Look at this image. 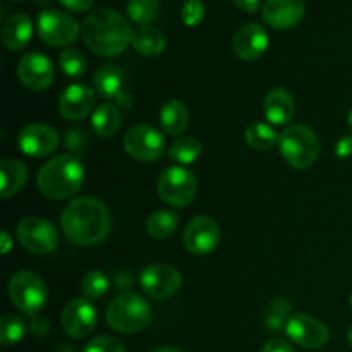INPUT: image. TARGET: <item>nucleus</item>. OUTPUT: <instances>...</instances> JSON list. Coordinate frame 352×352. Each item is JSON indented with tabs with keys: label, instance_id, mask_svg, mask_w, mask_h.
Segmentation results:
<instances>
[{
	"label": "nucleus",
	"instance_id": "obj_1",
	"mask_svg": "<svg viewBox=\"0 0 352 352\" xmlns=\"http://www.w3.org/2000/svg\"><path fill=\"white\" fill-rule=\"evenodd\" d=\"M64 236L76 246L103 243L112 230V213L107 205L91 196L72 199L60 217Z\"/></svg>",
	"mask_w": 352,
	"mask_h": 352
},
{
	"label": "nucleus",
	"instance_id": "obj_2",
	"mask_svg": "<svg viewBox=\"0 0 352 352\" xmlns=\"http://www.w3.org/2000/svg\"><path fill=\"white\" fill-rule=\"evenodd\" d=\"M82 41L100 57H117L133 41L134 30L122 14L113 9H96L82 23Z\"/></svg>",
	"mask_w": 352,
	"mask_h": 352
},
{
	"label": "nucleus",
	"instance_id": "obj_3",
	"mask_svg": "<svg viewBox=\"0 0 352 352\" xmlns=\"http://www.w3.org/2000/svg\"><path fill=\"white\" fill-rule=\"evenodd\" d=\"M85 184V167L74 155H57L38 170L36 186L48 199H67Z\"/></svg>",
	"mask_w": 352,
	"mask_h": 352
},
{
	"label": "nucleus",
	"instance_id": "obj_4",
	"mask_svg": "<svg viewBox=\"0 0 352 352\" xmlns=\"http://www.w3.org/2000/svg\"><path fill=\"white\" fill-rule=\"evenodd\" d=\"M110 329L119 333L133 336L143 332L151 323V308L143 296L136 292H122L110 301L105 313Z\"/></svg>",
	"mask_w": 352,
	"mask_h": 352
},
{
	"label": "nucleus",
	"instance_id": "obj_5",
	"mask_svg": "<svg viewBox=\"0 0 352 352\" xmlns=\"http://www.w3.org/2000/svg\"><path fill=\"white\" fill-rule=\"evenodd\" d=\"M278 150L282 158L291 167L309 168L320 157V140L311 127L305 124H296L284 129L278 138Z\"/></svg>",
	"mask_w": 352,
	"mask_h": 352
},
{
	"label": "nucleus",
	"instance_id": "obj_6",
	"mask_svg": "<svg viewBox=\"0 0 352 352\" xmlns=\"http://www.w3.org/2000/svg\"><path fill=\"white\" fill-rule=\"evenodd\" d=\"M9 298L10 302L28 316L40 315L47 305V285L43 278L28 270H19L9 278Z\"/></svg>",
	"mask_w": 352,
	"mask_h": 352
},
{
	"label": "nucleus",
	"instance_id": "obj_7",
	"mask_svg": "<svg viewBox=\"0 0 352 352\" xmlns=\"http://www.w3.org/2000/svg\"><path fill=\"white\" fill-rule=\"evenodd\" d=\"M158 196L162 201L175 208H184L195 199L198 182L195 174L184 167H168L160 174L157 182Z\"/></svg>",
	"mask_w": 352,
	"mask_h": 352
},
{
	"label": "nucleus",
	"instance_id": "obj_8",
	"mask_svg": "<svg viewBox=\"0 0 352 352\" xmlns=\"http://www.w3.org/2000/svg\"><path fill=\"white\" fill-rule=\"evenodd\" d=\"M36 30L41 40L50 47H69L78 40L81 26L71 14L57 9H47L40 12L36 19Z\"/></svg>",
	"mask_w": 352,
	"mask_h": 352
},
{
	"label": "nucleus",
	"instance_id": "obj_9",
	"mask_svg": "<svg viewBox=\"0 0 352 352\" xmlns=\"http://www.w3.org/2000/svg\"><path fill=\"white\" fill-rule=\"evenodd\" d=\"M16 237L24 250L34 254L54 253L58 243L54 223L41 217H24L17 223Z\"/></svg>",
	"mask_w": 352,
	"mask_h": 352
},
{
	"label": "nucleus",
	"instance_id": "obj_10",
	"mask_svg": "<svg viewBox=\"0 0 352 352\" xmlns=\"http://www.w3.org/2000/svg\"><path fill=\"white\" fill-rule=\"evenodd\" d=\"M124 150L140 162H157L165 153V140L157 127L138 124L124 136Z\"/></svg>",
	"mask_w": 352,
	"mask_h": 352
},
{
	"label": "nucleus",
	"instance_id": "obj_11",
	"mask_svg": "<svg viewBox=\"0 0 352 352\" xmlns=\"http://www.w3.org/2000/svg\"><path fill=\"white\" fill-rule=\"evenodd\" d=\"M140 284L148 298L164 301L177 294L182 285V275L172 265L155 263L141 272Z\"/></svg>",
	"mask_w": 352,
	"mask_h": 352
},
{
	"label": "nucleus",
	"instance_id": "obj_12",
	"mask_svg": "<svg viewBox=\"0 0 352 352\" xmlns=\"http://www.w3.org/2000/svg\"><path fill=\"white\" fill-rule=\"evenodd\" d=\"M285 333L292 342L306 347V349H320L330 339V330L327 329L325 323L306 315V313L291 315L287 325H285Z\"/></svg>",
	"mask_w": 352,
	"mask_h": 352
},
{
	"label": "nucleus",
	"instance_id": "obj_13",
	"mask_svg": "<svg viewBox=\"0 0 352 352\" xmlns=\"http://www.w3.org/2000/svg\"><path fill=\"white\" fill-rule=\"evenodd\" d=\"M220 241V227L212 217L198 215L186 226L182 243L186 250L198 256L210 254Z\"/></svg>",
	"mask_w": 352,
	"mask_h": 352
},
{
	"label": "nucleus",
	"instance_id": "obj_14",
	"mask_svg": "<svg viewBox=\"0 0 352 352\" xmlns=\"http://www.w3.org/2000/svg\"><path fill=\"white\" fill-rule=\"evenodd\" d=\"M98 315L89 299L74 298L64 306L62 329L72 339H85L95 330Z\"/></svg>",
	"mask_w": 352,
	"mask_h": 352
},
{
	"label": "nucleus",
	"instance_id": "obj_15",
	"mask_svg": "<svg viewBox=\"0 0 352 352\" xmlns=\"http://www.w3.org/2000/svg\"><path fill=\"white\" fill-rule=\"evenodd\" d=\"M17 146L28 157H48L57 150L58 134L54 127L47 124H28L17 134Z\"/></svg>",
	"mask_w": 352,
	"mask_h": 352
},
{
	"label": "nucleus",
	"instance_id": "obj_16",
	"mask_svg": "<svg viewBox=\"0 0 352 352\" xmlns=\"http://www.w3.org/2000/svg\"><path fill=\"white\" fill-rule=\"evenodd\" d=\"M17 76L24 88L31 91H43L54 82V65L47 55L40 52L26 54L17 64Z\"/></svg>",
	"mask_w": 352,
	"mask_h": 352
},
{
	"label": "nucleus",
	"instance_id": "obj_17",
	"mask_svg": "<svg viewBox=\"0 0 352 352\" xmlns=\"http://www.w3.org/2000/svg\"><path fill=\"white\" fill-rule=\"evenodd\" d=\"M306 12L305 0H265L261 16L275 30H291L298 26Z\"/></svg>",
	"mask_w": 352,
	"mask_h": 352
},
{
	"label": "nucleus",
	"instance_id": "obj_18",
	"mask_svg": "<svg viewBox=\"0 0 352 352\" xmlns=\"http://www.w3.org/2000/svg\"><path fill=\"white\" fill-rule=\"evenodd\" d=\"M234 54L243 60H256L267 52L268 34L263 26L256 23L243 24L234 33L232 38Z\"/></svg>",
	"mask_w": 352,
	"mask_h": 352
},
{
	"label": "nucleus",
	"instance_id": "obj_19",
	"mask_svg": "<svg viewBox=\"0 0 352 352\" xmlns=\"http://www.w3.org/2000/svg\"><path fill=\"white\" fill-rule=\"evenodd\" d=\"M93 107H95V91L82 82L67 86L58 98V110L67 120L85 119Z\"/></svg>",
	"mask_w": 352,
	"mask_h": 352
},
{
	"label": "nucleus",
	"instance_id": "obj_20",
	"mask_svg": "<svg viewBox=\"0 0 352 352\" xmlns=\"http://www.w3.org/2000/svg\"><path fill=\"white\" fill-rule=\"evenodd\" d=\"M263 112L272 126H285L294 119V96L285 88H274L268 91L263 102Z\"/></svg>",
	"mask_w": 352,
	"mask_h": 352
},
{
	"label": "nucleus",
	"instance_id": "obj_21",
	"mask_svg": "<svg viewBox=\"0 0 352 352\" xmlns=\"http://www.w3.org/2000/svg\"><path fill=\"white\" fill-rule=\"evenodd\" d=\"M33 36V23L28 14H12L2 26V43L9 50H23Z\"/></svg>",
	"mask_w": 352,
	"mask_h": 352
},
{
	"label": "nucleus",
	"instance_id": "obj_22",
	"mask_svg": "<svg viewBox=\"0 0 352 352\" xmlns=\"http://www.w3.org/2000/svg\"><path fill=\"white\" fill-rule=\"evenodd\" d=\"M93 85L96 95L105 100H116V96L126 89V72L117 64H105L95 72Z\"/></svg>",
	"mask_w": 352,
	"mask_h": 352
},
{
	"label": "nucleus",
	"instance_id": "obj_23",
	"mask_svg": "<svg viewBox=\"0 0 352 352\" xmlns=\"http://www.w3.org/2000/svg\"><path fill=\"white\" fill-rule=\"evenodd\" d=\"M28 175H30V170H28V167L23 162L14 160V158L2 160V164H0V179H2L0 196L3 199L16 196L26 184Z\"/></svg>",
	"mask_w": 352,
	"mask_h": 352
},
{
	"label": "nucleus",
	"instance_id": "obj_24",
	"mask_svg": "<svg viewBox=\"0 0 352 352\" xmlns=\"http://www.w3.org/2000/svg\"><path fill=\"white\" fill-rule=\"evenodd\" d=\"M134 50L144 57H157L167 47V38L155 26H138L133 33L131 41Z\"/></svg>",
	"mask_w": 352,
	"mask_h": 352
},
{
	"label": "nucleus",
	"instance_id": "obj_25",
	"mask_svg": "<svg viewBox=\"0 0 352 352\" xmlns=\"http://www.w3.org/2000/svg\"><path fill=\"white\" fill-rule=\"evenodd\" d=\"M122 126V113L116 103H102L91 113V127L100 138H112Z\"/></svg>",
	"mask_w": 352,
	"mask_h": 352
},
{
	"label": "nucleus",
	"instance_id": "obj_26",
	"mask_svg": "<svg viewBox=\"0 0 352 352\" xmlns=\"http://www.w3.org/2000/svg\"><path fill=\"white\" fill-rule=\"evenodd\" d=\"M160 124L164 131L172 136H179L188 129L189 110L181 100H168L160 110Z\"/></svg>",
	"mask_w": 352,
	"mask_h": 352
},
{
	"label": "nucleus",
	"instance_id": "obj_27",
	"mask_svg": "<svg viewBox=\"0 0 352 352\" xmlns=\"http://www.w3.org/2000/svg\"><path fill=\"white\" fill-rule=\"evenodd\" d=\"M179 226V215L172 210H157L146 220V232L153 239H167Z\"/></svg>",
	"mask_w": 352,
	"mask_h": 352
},
{
	"label": "nucleus",
	"instance_id": "obj_28",
	"mask_svg": "<svg viewBox=\"0 0 352 352\" xmlns=\"http://www.w3.org/2000/svg\"><path fill=\"white\" fill-rule=\"evenodd\" d=\"M244 136H246V143L258 151L272 150L275 144H278V138H280L270 124L265 122H251L244 131Z\"/></svg>",
	"mask_w": 352,
	"mask_h": 352
},
{
	"label": "nucleus",
	"instance_id": "obj_29",
	"mask_svg": "<svg viewBox=\"0 0 352 352\" xmlns=\"http://www.w3.org/2000/svg\"><path fill=\"white\" fill-rule=\"evenodd\" d=\"M201 143L199 140H196L195 136H182L179 140H175L172 143V146L168 148V158H170L174 164L179 165H189L192 162H196L201 155Z\"/></svg>",
	"mask_w": 352,
	"mask_h": 352
},
{
	"label": "nucleus",
	"instance_id": "obj_30",
	"mask_svg": "<svg viewBox=\"0 0 352 352\" xmlns=\"http://www.w3.org/2000/svg\"><path fill=\"white\" fill-rule=\"evenodd\" d=\"M292 306L291 302L285 298H275L268 302V306L265 308L263 322L270 332H278L280 329H285L289 318H291Z\"/></svg>",
	"mask_w": 352,
	"mask_h": 352
},
{
	"label": "nucleus",
	"instance_id": "obj_31",
	"mask_svg": "<svg viewBox=\"0 0 352 352\" xmlns=\"http://www.w3.org/2000/svg\"><path fill=\"white\" fill-rule=\"evenodd\" d=\"M160 12V0H127V16L140 26H150Z\"/></svg>",
	"mask_w": 352,
	"mask_h": 352
},
{
	"label": "nucleus",
	"instance_id": "obj_32",
	"mask_svg": "<svg viewBox=\"0 0 352 352\" xmlns=\"http://www.w3.org/2000/svg\"><path fill=\"white\" fill-rule=\"evenodd\" d=\"M109 291V277L102 270H89L81 280V292L86 299L95 301Z\"/></svg>",
	"mask_w": 352,
	"mask_h": 352
},
{
	"label": "nucleus",
	"instance_id": "obj_33",
	"mask_svg": "<svg viewBox=\"0 0 352 352\" xmlns=\"http://www.w3.org/2000/svg\"><path fill=\"white\" fill-rule=\"evenodd\" d=\"M26 333V323L16 315H3L0 320V344L12 346L17 344Z\"/></svg>",
	"mask_w": 352,
	"mask_h": 352
},
{
	"label": "nucleus",
	"instance_id": "obj_34",
	"mask_svg": "<svg viewBox=\"0 0 352 352\" xmlns=\"http://www.w3.org/2000/svg\"><path fill=\"white\" fill-rule=\"evenodd\" d=\"M58 65H60L62 72L65 76L78 79L85 76L88 62H86V57L82 55L81 50H78V48H67L58 57Z\"/></svg>",
	"mask_w": 352,
	"mask_h": 352
},
{
	"label": "nucleus",
	"instance_id": "obj_35",
	"mask_svg": "<svg viewBox=\"0 0 352 352\" xmlns=\"http://www.w3.org/2000/svg\"><path fill=\"white\" fill-rule=\"evenodd\" d=\"M89 140H88V133L85 129H74L67 131L64 138V146L65 150H69V155H82L88 148Z\"/></svg>",
	"mask_w": 352,
	"mask_h": 352
},
{
	"label": "nucleus",
	"instance_id": "obj_36",
	"mask_svg": "<svg viewBox=\"0 0 352 352\" xmlns=\"http://www.w3.org/2000/svg\"><path fill=\"white\" fill-rule=\"evenodd\" d=\"M205 17V3L203 0H186L181 7V19L186 26H198Z\"/></svg>",
	"mask_w": 352,
	"mask_h": 352
},
{
	"label": "nucleus",
	"instance_id": "obj_37",
	"mask_svg": "<svg viewBox=\"0 0 352 352\" xmlns=\"http://www.w3.org/2000/svg\"><path fill=\"white\" fill-rule=\"evenodd\" d=\"M82 352H127L119 339L110 336H102L93 339Z\"/></svg>",
	"mask_w": 352,
	"mask_h": 352
},
{
	"label": "nucleus",
	"instance_id": "obj_38",
	"mask_svg": "<svg viewBox=\"0 0 352 352\" xmlns=\"http://www.w3.org/2000/svg\"><path fill=\"white\" fill-rule=\"evenodd\" d=\"M30 329L36 337H45L48 333V330H50V323H48V320L45 316L34 315L31 316Z\"/></svg>",
	"mask_w": 352,
	"mask_h": 352
},
{
	"label": "nucleus",
	"instance_id": "obj_39",
	"mask_svg": "<svg viewBox=\"0 0 352 352\" xmlns=\"http://www.w3.org/2000/svg\"><path fill=\"white\" fill-rule=\"evenodd\" d=\"M260 352H296V351L292 349L291 344L285 342V340L272 339V340H268L263 347H261Z\"/></svg>",
	"mask_w": 352,
	"mask_h": 352
},
{
	"label": "nucleus",
	"instance_id": "obj_40",
	"mask_svg": "<svg viewBox=\"0 0 352 352\" xmlns=\"http://www.w3.org/2000/svg\"><path fill=\"white\" fill-rule=\"evenodd\" d=\"M65 9L72 10V12H85L93 6L95 0H58Z\"/></svg>",
	"mask_w": 352,
	"mask_h": 352
},
{
	"label": "nucleus",
	"instance_id": "obj_41",
	"mask_svg": "<svg viewBox=\"0 0 352 352\" xmlns=\"http://www.w3.org/2000/svg\"><path fill=\"white\" fill-rule=\"evenodd\" d=\"M336 155L339 158H347L352 155V136H344L337 141Z\"/></svg>",
	"mask_w": 352,
	"mask_h": 352
},
{
	"label": "nucleus",
	"instance_id": "obj_42",
	"mask_svg": "<svg viewBox=\"0 0 352 352\" xmlns=\"http://www.w3.org/2000/svg\"><path fill=\"white\" fill-rule=\"evenodd\" d=\"M113 103H116L119 109H124V110H129L131 107H133L134 100H133V95H131L127 89H124V91H120L119 95L116 96V100H113Z\"/></svg>",
	"mask_w": 352,
	"mask_h": 352
},
{
	"label": "nucleus",
	"instance_id": "obj_43",
	"mask_svg": "<svg viewBox=\"0 0 352 352\" xmlns=\"http://www.w3.org/2000/svg\"><path fill=\"white\" fill-rule=\"evenodd\" d=\"M234 3H236L237 7H239L241 10H244V12H256L258 9H260V3L261 0H232Z\"/></svg>",
	"mask_w": 352,
	"mask_h": 352
},
{
	"label": "nucleus",
	"instance_id": "obj_44",
	"mask_svg": "<svg viewBox=\"0 0 352 352\" xmlns=\"http://www.w3.org/2000/svg\"><path fill=\"white\" fill-rule=\"evenodd\" d=\"M12 248V239H10V234L7 230H2V254H7Z\"/></svg>",
	"mask_w": 352,
	"mask_h": 352
},
{
	"label": "nucleus",
	"instance_id": "obj_45",
	"mask_svg": "<svg viewBox=\"0 0 352 352\" xmlns=\"http://www.w3.org/2000/svg\"><path fill=\"white\" fill-rule=\"evenodd\" d=\"M151 352H182V351H181V349H177V347L164 346V347H157V349H153Z\"/></svg>",
	"mask_w": 352,
	"mask_h": 352
},
{
	"label": "nucleus",
	"instance_id": "obj_46",
	"mask_svg": "<svg viewBox=\"0 0 352 352\" xmlns=\"http://www.w3.org/2000/svg\"><path fill=\"white\" fill-rule=\"evenodd\" d=\"M347 124H349V129L352 133V109L349 110V116H347Z\"/></svg>",
	"mask_w": 352,
	"mask_h": 352
},
{
	"label": "nucleus",
	"instance_id": "obj_47",
	"mask_svg": "<svg viewBox=\"0 0 352 352\" xmlns=\"http://www.w3.org/2000/svg\"><path fill=\"white\" fill-rule=\"evenodd\" d=\"M347 340H349V344L352 346V327L349 329V332H347Z\"/></svg>",
	"mask_w": 352,
	"mask_h": 352
},
{
	"label": "nucleus",
	"instance_id": "obj_48",
	"mask_svg": "<svg viewBox=\"0 0 352 352\" xmlns=\"http://www.w3.org/2000/svg\"><path fill=\"white\" fill-rule=\"evenodd\" d=\"M349 306H351V311H352V294H351V298H349Z\"/></svg>",
	"mask_w": 352,
	"mask_h": 352
},
{
	"label": "nucleus",
	"instance_id": "obj_49",
	"mask_svg": "<svg viewBox=\"0 0 352 352\" xmlns=\"http://www.w3.org/2000/svg\"><path fill=\"white\" fill-rule=\"evenodd\" d=\"M10 2H23V0H10Z\"/></svg>",
	"mask_w": 352,
	"mask_h": 352
}]
</instances>
